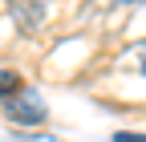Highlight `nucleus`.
<instances>
[{
    "label": "nucleus",
    "instance_id": "nucleus-2",
    "mask_svg": "<svg viewBox=\"0 0 146 142\" xmlns=\"http://www.w3.org/2000/svg\"><path fill=\"white\" fill-rule=\"evenodd\" d=\"M134 57H138V69H142V73H146V41L138 45V53H134Z\"/></svg>",
    "mask_w": 146,
    "mask_h": 142
},
{
    "label": "nucleus",
    "instance_id": "nucleus-1",
    "mask_svg": "<svg viewBox=\"0 0 146 142\" xmlns=\"http://www.w3.org/2000/svg\"><path fill=\"white\" fill-rule=\"evenodd\" d=\"M16 90H21V77H16V73H4V69H0V98H12Z\"/></svg>",
    "mask_w": 146,
    "mask_h": 142
},
{
    "label": "nucleus",
    "instance_id": "nucleus-3",
    "mask_svg": "<svg viewBox=\"0 0 146 142\" xmlns=\"http://www.w3.org/2000/svg\"><path fill=\"white\" fill-rule=\"evenodd\" d=\"M114 142H146V134H118Z\"/></svg>",
    "mask_w": 146,
    "mask_h": 142
}]
</instances>
